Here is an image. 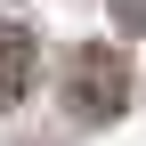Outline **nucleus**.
<instances>
[{
  "instance_id": "f257e3e1",
  "label": "nucleus",
  "mask_w": 146,
  "mask_h": 146,
  "mask_svg": "<svg viewBox=\"0 0 146 146\" xmlns=\"http://www.w3.org/2000/svg\"><path fill=\"white\" fill-rule=\"evenodd\" d=\"M65 106H73V122H114L122 106H130V57L106 49V41L73 49V65H65Z\"/></svg>"
},
{
  "instance_id": "f03ea898",
  "label": "nucleus",
  "mask_w": 146,
  "mask_h": 146,
  "mask_svg": "<svg viewBox=\"0 0 146 146\" xmlns=\"http://www.w3.org/2000/svg\"><path fill=\"white\" fill-rule=\"evenodd\" d=\"M33 73H41V41H33L25 25H0V114H16V106H25Z\"/></svg>"
}]
</instances>
